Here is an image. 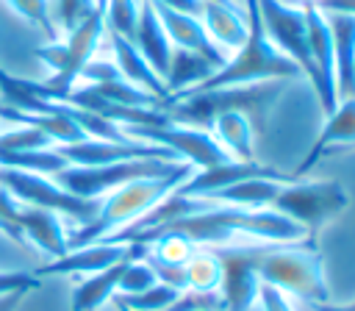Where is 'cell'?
Masks as SVG:
<instances>
[{
  "label": "cell",
  "instance_id": "obj_1",
  "mask_svg": "<svg viewBox=\"0 0 355 311\" xmlns=\"http://www.w3.org/2000/svg\"><path fill=\"white\" fill-rule=\"evenodd\" d=\"M247 255L261 278L280 289L288 297L305 303H330V289L324 280V264L311 242H291V244H266V242H247Z\"/></svg>",
  "mask_w": 355,
  "mask_h": 311
},
{
  "label": "cell",
  "instance_id": "obj_2",
  "mask_svg": "<svg viewBox=\"0 0 355 311\" xmlns=\"http://www.w3.org/2000/svg\"><path fill=\"white\" fill-rule=\"evenodd\" d=\"M288 81H263V83H247V86H219V89H200V92H183L164 100L161 111L175 125H191V128H208L219 114L239 111L250 117V122H263L275 100L283 94Z\"/></svg>",
  "mask_w": 355,
  "mask_h": 311
},
{
  "label": "cell",
  "instance_id": "obj_3",
  "mask_svg": "<svg viewBox=\"0 0 355 311\" xmlns=\"http://www.w3.org/2000/svg\"><path fill=\"white\" fill-rule=\"evenodd\" d=\"M189 175H191V167L186 164L183 169H178L166 178H139V180L116 186L114 192L100 197V208L86 225H80L75 233H67V247L72 250V247H83L92 242H103V239H111L114 233L130 228L153 205H158L169 192H175Z\"/></svg>",
  "mask_w": 355,
  "mask_h": 311
},
{
  "label": "cell",
  "instance_id": "obj_4",
  "mask_svg": "<svg viewBox=\"0 0 355 311\" xmlns=\"http://www.w3.org/2000/svg\"><path fill=\"white\" fill-rule=\"evenodd\" d=\"M244 17H247L244 44L236 53H230L227 61L208 81H202L189 92L219 89V86H247V83H263V81H291L302 75L300 67L288 56L275 50V44L269 42L258 14V0H244Z\"/></svg>",
  "mask_w": 355,
  "mask_h": 311
},
{
  "label": "cell",
  "instance_id": "obj_5",
  "mask_svg": "<svg viewBox=\"0 0 355 311\" xmlns=\"http://www.w3.org/2000/svg\"><path fill=\"white\" fill-rule=\"evenodd\" d=\"M103 33H105V6L97 3L89 17H83L72 31H67L64 39H53L36 47V56L50 67V78L33 83L36 94L47 103H61L75 89V81L80 78L83 67L94 58Z\"/></svg>",
  "mask_w": 355,
  "mask_h": 311
},
{
  "label": "cell",
  "instance_id": "obj_6",
  "mask_svg": "<svg viewBox=\"0 0 355 311\" xmlns=\"http://www.w3.org/2000/svg\"><path fill=\"white\" fill-rule=\"evenodd\" d=\"M347 205H349V192L338 180L291 178V180H286L280 186V192L275 194L269 208H275L283 217L294 219L305 230L308 242L316 244L319 228L324 222H330L333 217H338Z\"/></svg>",
  "mask_w": 355,
  "mask_h": 311
},
{
  "label": "cell",
  "instance_id": "obj_7",
  "mask_svg": "<svg viewBox=\"0 0 355 311\" xmlns=\"http://www.w3.org/2000/svg\"><path fill=\"white\" fill-rule=\"evenodd\" d=\"M183 167H186L183 161H169V158H130V161L100 164V167H72L69 164L61 172H55L53 180L75 197L100 200L122 183H130L139 178H166Z\"/></svg>",
  "mask_w": 355,
  "mask_h": 311
},
{
  "label": "cell",
  "instance_id": "obj_8",
  "mask_svg": "<svg viewBox=\"0 0 355 311\" xmlns=\"http://www.w3.org/2000/svg\"><path fill=\"white\" fill-rule=\"evenodd\" d=\"M0 189H6L19 205L47 208V211H55L58 217H72L80 225H86L100 208V200L75 197L47 175L22 172L11 167H0Z\"/></svg>",
  "mask_w": 355,
  "mask_h": 311
},
{
  "label": "cell",
  "instance_id": "obj_9",
  "mask_svg": "<svg viewBox=\"0 0 355 311\" xmlns=\"http://www.w3.org/2000/svg\"><path fill=\"white\" fill-rule=\"evenodd\" d=\"M122 133L128 139L169 150L178 161L189 164L191 169H202V167H211V164L230 158L208 128H191V125L169 122V125H158V128H150V125L147 128H122Z\"/></svg>",
  "mask_w": 355,
  "mask_h": 311
},
{
  "label": "cell",
  "instance_id": "obj_10",
  "mask_svg": "<svg viewBox=\"0 0 355 311\" xmlns=\"http://www.w3.org/2000/svg\"><path fill=\"white\" fill-rule=\"evenodd\" d=\"M258 14L263 22V31L275 50L288 56L302 78L316 86V72L311 64V50H308V25H305V11L300 3H286V0H258Z\"/></svg>",
  "mask_w": 355,
  "mask_h": 311
},
{
  "label": "cell",
  "instance_id": "obj_11",
  "mask_svg": "<svg viewBox=\"0 0 355 311\" xmlns=\"http://www.w3.org/2000/svg\"><path fill=\"white\" fill-rule=\"evenodd\" d=\"M147 253V244H125V242H92L83 247L67 250L61 258H53L42 264L33 275H94L103 272L125 258H141Z\"/></svg>",
  "mask_w": 355,
  "mask_h": 311
},
{
  "label": "cell",
  "instance_id": "obj_12",
  "mask_svg": "<svg viewBox=\"0 0 355 311\" xmlns=\"http://www.w3.org/2000/svg\"><path fill=\"white\" fill-rule=\"evenodd\" d=\"M214 250H216L219 264H222V280H219L222 311H252L258 303L261 278L255 275V269L250 264L247 242L214 247Z\"/></svg>",
  "mask_w": 355,
  "mask_h": 311
},
{
  "label": "cell",
  "instance_id": "obj_13",
  "mask_svg": "<svg viewBox=\"0 0 355 311\" xmlns=\"http://www.w3.org/2000/svg\"><path fill=\"white\" fill-rule=\"evenodd\" d=\"M305 11V25H308V50H311V64L316 72V97L319 106L324 111V117L338 106V94H336V58H333V39H330V28L324 22V14L316 11L313 3H300Z\"/></svg>",
  "mask_w": 355,
  "mask_h": 311
},
{
  "label": "cell",
  "instance_id": "obj_14",
  "mask_svg": "<svg viewBox=\"0 0 355 311\" xmlns=\"http://www.w3.org/2000/svg\"><path fill=\"white\" fill-rule=\"evenodd\" d=\"M58 153L67 158L72 167H100V164H116V161H130V158H169L178 161L169 150L147 144V142H105V139H80L72 144H55Z\"/></svg>",
  "mask_w": 355,
  "mask_h": 311
},
{
  "label": "cell",
  "instance_id": "obj_15",
  "mask_svg": "<svg viewBox=\"0 0 355 311\" xmlns=\"http://www.w3.org/2000/svg\"><path fill=\"white\" fill-rule=\"evenodd\" d=\"M344 144H355V97L338 100V106L324 117V125H322L319 136L313 139L311 150L297 164V169L288 172V175L291 178H305V172L311 167H316L333 147H344Z\"/></svg>",
  "mask_w": 355,
  "mask_h": 311
},
{
  "label": "cell",
  "instance_id": "obj_16",
  "mask_svg": "<svg viewBox=\"0 0 355 311\" xmlns=\"http://www.w3.org/2000/svg\"><path fill=\"white\" fill-rule=\"evenodd\" d=\"M150 3H153V0H150ZM153 8H155V14H158V19H161V25H164V31H166L172 47L200 53V56H205V58H208L211 64H216V67H222V64L227 61V53L219 50V47L208 39V33H205L200 17L183 14V11H175V8H166V6H161V3H153Z\"/></svg>",
  "mask_w": 355,
  "mask_h": 311
},
{
  "label": "cell",
  "instance_id": "obj_17",
  "mask_svg": "<svg viewBox=\"0 0 355 311\" xmlns=\"http://www.w3.org/2000/svg\"><path fill=\"white\" fill-rule=\"evenodd\" d=\"M275 169L269 167H261L255 161H236V158H227V161H219V164H211V167H202V169H191V175L175 189L178 194H186V197H211L244 178H255V175H272Z\"/></svg>",
  "mask_w": 355,
  "mask_h": 311
},
{
  "label": "cell",
  "instance_id": "obj_18",
  "mask_svg": "<svg viewBox=\"0 0 355 311\" xmlns=\"http://www.w3.org/2000/svg\"><path fill=\"white\" fill-rule=\"evenodd\" d=\"M130 42L136 44V50L144 56V61L155 69V75L164 81L166 69H169V56H172V42L153 8L150 0H139V17H136V28Z\"/></svg>",
  "mask_w": 355,
  "mask_h": 311
},
{
  "label": "cell",
  "instance_id": "obj_19",
  "mask_svg": "<svg viewBox=\"0 0 355 311\" xmlns=\"http://www.w3.org/2000/svg\"><path fill=\"white\" fill-rule=\"evenodd\" d=\"M200 22H202L208 39L225 53H236L247 39V17L239 3L205 0L200 8Z\"/></svg>",
  "mask_w": 355,
  "mask_h": 311
},
{
  "label": "cell",
  "instance_id": "obj_20",
  "mask_svg": "<svg viewBox=\"0 0 355 311\" xmlns=\"http://www.w3.org/2000/svg\"><path fill=\"white\" fill-rule=\"evenodd\" d=\"M19 230H22V239L31 242L36 250H42L50 261L61 258L69 250L67 247L64 222H61V217L55 211L19 205Z\"/></svg>",
  "mask_w": 355,
  "mask_h": 311
},
{
  "label": "cell",
  "instance_id": "obj_21",
  "mask_svg": "<svg viewBox=\"0 0 355 311\" xmlns=\"http://www.w3.org/2000/svg\"><path fill=\"white\" fill-rule=\"evenodd\" d=\"M333 39V58H336V94L338 100L355 97V17L344 14H324Z\"/></svg>",
  "mask_w": 355,
  "mask_h": 311
},
{
  "label": "cell",
  "instance_id": "obj_22",
  "mask_svg": "<svg viewBox=\"0 0 355 311\" xmlns=\"http://www.w3.org/2000/svg\"><path fill=\"white\" fill-rule=\"evenodd\" d=\"M286 180H291V175H283V172L255 175V178H244L205 200H211L216 205H236V208H269Z\"/></svg>",
  "mask_w": 355,
  "mask_h": 311
},
{
  "label": "cell",
  "instance_id": "obj_23",
  "mask_svg": "<svg viewBox=\"0 0 355 311\" xmlns=\"http://www.w3.org/2000/svg\"><path fill=\"white\" fill-rule=\"evenodd\" d=\"M105 31H108V28H105ZM108 39H111L114 64H116L119 75H122L128 83H133V86H139V89H144V92H150V94H155V97L166 100L164 81H161V78L155 75V69L144 61V56L136 50V44H133L128 36L114 33V31H108Z\"/></svg>",
  "mask_w": 355,
  "mask_h": 311
},
{
  "label": "cell",
  "instance_id": "obj_24",
  "mask_svg": "<svg viewBox=\"0 0 355 311\" xmlns=\"http://www.w3.org/2000/svg\"><path fill=\"white\" fill-rule=\"evenodd\" d=\"M219 67L211 64L205 56L200 53H191V50H180V47H172V56H169V69L164 75V89H166V97L172 94H180V92H189L194 86H200L202 81H208Z\"/></svg>",
  "mask_w": 355,
  "mask_h": 311
},
{
  "label": "cell",
  "instance_id": "obj_25",
  "mask_svg": "<svg viewBox=\"0 0 355 311\" xmlns=\"http://www.w3.org/2000/svg\"><path fill=\"white\" fill-rule=\"evenodd\" d=\"M208 131L214 133V139L225 147V153L236 161H255L252 158V144H255V125L250 122V117L239 114V111H227L219 114Z\"/></svg>",
  "mask_w": 355,
  "mask_h": 311
},
{
  "label": "cell",
  "instance_id": "obj_26",
  "mask_svg": "<svg viewBox=\"0 0 355 311\" xmlns=\"http://www.w3.org/2000/svg\"><path fill=\"white\" fill-rule=\"evenodd\" d=\"M130 258L103 269V272H94V275H86L75 289H72V311H97L100 305H105L108 300H114L116 294V283H119V275L125 269Z\"/></svg>",
  "mask_w": 355,
  "mask_h": 311
},
{
  "label": "cell",
  "instance_id": "obj_27",
  "mask_svg": "<svg viewBox=\"0 0 355 311\" xmlns=\"http://www.w3.org/2000/svg\"><path fill=\"white\" fill-rule=\"evenodd\" d=\"M186 269V292H219L222 264L214 247H197L191 258L183 264Z\"/></svg>",
  "mask_w": 355,
  "mask_h": 311
},
{
  "label": "cell",
  "instance_id": "obj_28",
  "mask_svg": "<svg viewBox=\"0 0 355 311\" xmlns=\"http://www.w3.org/2000/svg\"><path fill=\"white\" fill-rule=\"evenodd\" d=\"M0 167H11V169H22V172H36V175H47L53 178L55 172H61L67 164V158L58 153V147H44V150H25V153H3L0 156Z\"/></svg>",
  "mask_w": 355,
  "mask_h": 311
},
{
  "label": "cell",
  "instance_id": "obj_29",
  "mask_svg": "<svg viewBox=\"0 0 355 311\" xmlns=\"http://www.w3.org/2000/svg\"><path fill=\"white\" fill-rule=\"evenodd\" d=\"M53 147V139L31 122H17L0 131V156L3 153H25V150H44Z\"/></svg>",
  "mask_w": 355,
  "mask_h": 311
},
{
  "label": "cell",
  "instance_id": "obj_30",
  "mask_svg": "<svg viewBox=\"0 0 355 311\" xmlns=\"http://www.w3.org/2000/svg\"><path fill=\"white\" fill-rule=\"evenodd\" d=\"M178 289L166 286V283H153L150 289L139 292V294H114V303L130 311H166L175 300H178Z\"/></svg>",
  "mask_w": 355,
  "mask_h": 311
},
{
  "label": "cell",
  "instance_id": "obj_31",
  "mask_svg": "<svg viewBox=\"0 0 355 311\" xmlns=\"http://www.w3.org/2000/svg\"><path fill=\"white\" fill-rule=\"evenodd\" d=\"M25 22L36 25L47 42L58 39V28H55V19H53V3L50 0H6Z\"/></svg>",
  "mask_w": 355,
  "mask_h": 311
},
{
  "label": "cell",
  "instance_id": "obj_32",
  "mask_svg": "<svg viewBox=\"0 0 355 311\" xmlns=\"http://www.w3.org/2000/svg\"><path fill=\"white\" fill-rule=\"evenodd\" d=\"M153 283H158V280H155L153 267L144 261V255H141V258H130V261L125 264L122 275H119L116 294H139V292L150 289Z\"/></svg>",
  "mask_w": 355,
  "mask_h": 311
},
{
  "label": "cell",
  "instance_id": "obj_33",
  "mask_svg": "<svg viewBox=\"0 0 355 311\" xmlns=\"http://www.w3.org/2000/svg\"><path fill=\"white\" fill-rule=\"evenodd\" d=\"M139 17V0H108L105 3V28L122 36H133Z\"/></svg>",
  "mask_w": 355,
  "mask_h": 311
},
{
  "label": "cell",
  "instance_id": "obj_34",
  "mask_svg": "<svg viewBox=\"0 0 355 311\" xmlns=\"http://www.w3.org/2000/svg\"><path fill=\"white\" fill-rule=\"evenodd\" d=\"M94 0H55L53 6V19L58 31H72L83 17H89L94 11Z\"/></svg>",
  "mask_w": 355,
  "mask_h": 311
},
{
  "label": "cell",
  "instance_id": "obj_35",
  "mask_svg": "<svg viewBox=\"0 0 355 311\" xmlns=\"http://www.w3.org/2000/svg\"><path fill=\"white\" fill-rule=\"evenodd\" d=\"M0 230L17 244H25L22 230H19V203L6 189H0Z\"/></svg>",
  "mask_w": 355,
  "mask_h": 311
},
{
  "label": "cell",
  "instance_id": "obj_36",
  "mask_svg": "<svg viewBox=\"0 0 355 311\" xmlns=\"http://www.w3.org/2000/svg\"><path fill=\"white\" fill-rule=\"evenodd\" d=\"M114 78H122V75L111 58H92L80 72V81H86V83H105Z\"/></svg>",
  "mask_w": 355,
  "mask_h": 311
},
{
  "label": "cell",
  "instance_id": "obj_37",
  "mask_svg": "<svg viewBox=\"0 0 355 311\" xmlns=\"http://www.w3.org/2000/svg\"><path fill=\"white\" fill-rule=\"evenodd\" d=\"M258 311H297L288 300V294H283L280 289L269 286V283H261L258 289Z\"/></svg>",
  "mask_w": 355,
  "mask_h": 311
},
{
  "label": "cell",
  "instance_id": "obj_38",
  "mask_svg": "<svg viewBox=\"0 0 355 311\" xmlns=\"http://www.w3.org/2000/svg\"><path fill=\"white\" fill-rule=\"evenodd\" d=\"M39 286V278L33 272H0V294H8V292H31Z\"/></svg>",
  "mask_w": 355,
  "mask_h": 311
},
{
  "label": "cell",
  "instance_id": "obj_39",
  "mask_svg": "<svg viewBox=\"0 0 355 311\" xmlns=\"http://www.w3.org/2000/svg\"><path fill=\"white\" fill-rule=\"evenodd\" d=\"M313 6H316V11H322V14L355 17V0H316Z\"/></svg>",
  "mask_w": 355,
  "mask_h": 311
},
{
  "label": "cell",
  "instance_id": "obj_40",
  "mask_svg": "<svg viewBox=\"0 0 355 311\" xmlns=\"http://www.w3.org/2000/svg\"><path fill=\"white\" fill-rule=\"evenodd\" d=\"M25 289H19V292H8V294H0V311H17L19 308V303L25 300Z\"/></svg>",
  "mask_w": 355,
  "mask_h": 311
},
{
  "label": "cell",
  "instance_id": "obj_41",
  "mask_svg": "<svg viewBox=\"0 0 355 311\" xmlns=\"http://www.w3.org/2000/svg\"><path fill=\"white\" fill-rule=\"evenodd\" d=\"M308 305H311V311H355V300L341 303V305H336V303H308Z\"/></svg>",
  "mask_w": 355,
  "mask_h": 311
},
{
  "label": "cell",
  "instance_id": "obj_42",
  "mask_svg": "<svg viewBox=\"0 0 355 311\" xmlns=\"http://www.w3.org/2000/svg\"><path fill=\"white\" fill-rule=\"evenodd\" d=\"M205 3V0H202ZM211 3H236V0H211Z\"/></svg>",
  "mask_w": 355,
  "mask_h": 311
},
{
  "label": "cell",
  "instance_id": "obj_43",
  "mask_svg": "<svg viewBox=\"0 0 355 311\" xmlns=\"http://www.w3.org/2000/svg\"><path fill=\"white\" fill-rule=\"evenodd\" d=\"M297 3H316V0H297Z\"/></svg>",
  "mask_w": 355,
  "mask_h": 311
},
{
  "label": "cell",
  "instance_id": "obj_44",
  "mask_svg": "<svg viewBox=\"0 0 355 311\" xmlns=\"http://www.w3.org/2000/svg\"><path fill=\"white\" fill-rule=\"evenodd\" d=\"M116 308H119V311H130V308H122V305H116Z\"/></svg>",
  "mask_w": 355,
  "mask_h": 311
}]
</instances>
